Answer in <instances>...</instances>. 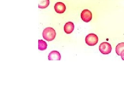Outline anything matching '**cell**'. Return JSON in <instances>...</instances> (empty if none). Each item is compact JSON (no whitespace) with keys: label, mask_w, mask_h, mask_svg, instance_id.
<instances>
[{"label":"cell","mask_w":124,"mask_h":93,"mask_svg":"<svg viewBox=\"0 0 124 93\" xmlns=\"http://www.w3.org/2000/svg\"><path fill=\"white\" fill-rule=\"evenodd\" d=\"M56 33L55 30L51 27L46 28L43 31L42 36L47 41H50L55 39Z\"/></svg>","instance_id":"6da1fadb"},{"label":"cell","mask_w":124,"mask_h":93,"mask_svg":"<svg viewBox=\"0 0 124 93\" xmlns=\"http://www.w3.org/2000/svg\"><path fill=\"white\" fill-rule=\"evenodd\" d=\"M85 43L89 46H94L97 44L98 38L97 36L94 33H90L85 37Z\"/></svg>","instance_id":"7a4b0ae2"},{"label":"cell","mask_w":124,"mask_h":93,"mask_svg":"<svg viewBox=\"0 0 124 93\" xmlns=\"http://www.w3.org/2000/svg\"><path fill=\"white\" fill-rule=\"evenodd\" d=\"M99 51L103 54H108L110 53L111 51V46L108 42H102L99 46Z\"/></svg>","instance_id":"3957f363"},{"label":"cell","mask_w":124,"mask_h":93,"mask_svg":"<svg viewBox=\"0 0 124 93\" xmlns=\"http://www.w3.org/2000/svg\"><path fill=\"white\" fill-rule=\"evenodd\" d=\"M81 17L83 21L85 22L88 23L92 19V14L89 10L85 9L81 13Z\"/></svg>","instance_id":"277c9868"},{"label":"cell","mask_w":124,"mask_h":93,"mask_svg":"<svg viewBox=\"0 0 124 93\" xmlns=\"http://www.w3.org/2000/svg\"><path fill=\"white\" fill-rule=\"evenodd\" d=\"M54 9L55 12L58 14L63 13L66 10V7L64 4L62 2H57L55 4Z\"/></svg>","instance_id":"5b68a950"},{"label":"cell","mask_w":124,"mask_h":93,"mask_svg":"<svg viewBox=\"0 0 124 93\" xmlns=\"http://www.w3.org/2000/svg\"><path fill=\"white\" fill-rule=\"evenodd\" d=\"M48 58L49 60H60L61 54L58 51H53L49 54Z\"/></svg>","instance_id":"8992f818"},{"label":"cell","mask_w":124,"mask_h":93,"mask_svg":"<svg viewBox=\"0 0 124 93\" xmlns=\"http://www.w3.org/2000/svg\"><path fill=\"white\" fill-rule=\"evenodd\" d=\"M74 24L72 22H68L65 24L64 27V32L67 34H70L74 30Z\"/></svg>","instance_id":"52a82bcc"},{"label":"cell","mask_w":124,"mask_h":93,"mask_svg":"<svg viewBox=\"0 0 124 93\" xmlns=\"http://www.w3.org/2000/svg\"><path fill=\"white\" fill-rule=\"evenodd\" d=\"M49 4V0H39L38 8L40 9L46 8Z\"/></svg>","instance_id":"ba28073f"},{"label":"cell","mask_w":124,"mask_h":93,"mask_svg":"<svg viewBox=\"0 0 124 93\" xmlns=\"http://www.w3.org/2000/svg\"><path fill=\"white\" fill-rule=\"evenodd\" d=\"M47 45L45 41L43 40H38V49L40 50L43 51L47 48Z\"/></svg>","instance_id":"9c48e42d"},{"label":"cell","mask_w":124,"mask_h":93,"mask_svg":"<svg viewBox=\"0 0 124 93\" xmlns=\"http://www.w3.org/2000/svg\"><path fill=\"white\" fill-rule=\"evenodd\" d=\"M123 50H124V42L120 43L116 46V51L117 55H121V54Z\"/></svg>","instance_id":"30bf717a"},{"label":"cell","mask_w":124,"mask_h":93,"mask_svg":"<svg viewBox=\"0 0 124 93\" xmlns=\"http://www.w3.org/2000/svg\"><path fill=\"white\" fill-rule=\"evenodd\" d=\"M121 56L122 60H124V50H123L121 52Z\"/></svg>","instance_id":"8fae6325"}]
</instances>
